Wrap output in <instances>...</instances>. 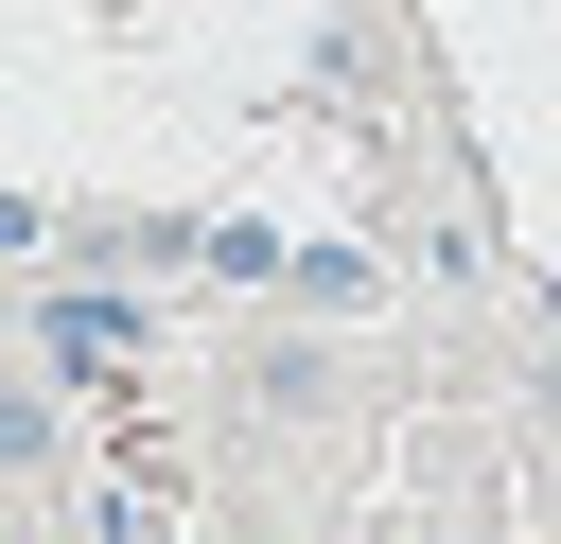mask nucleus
I'll list each match as a JSON object with an SVG mask.
<instances>
[{"instance_id": "nucleus-2", "label": "nucleus", "mask_w": 561, "mask_h": 544, "mask_svg": "<svg viewBox=\"0 0 561 544\" xmlns=\"http://www.w3.org/2000/svg\"><path fill=\"white\" fill-rule=\"evenodd\" d=\"M280 281H298V298H316V316H368V298H386V263H368V246H298V263H280Z\"/></svg>"}, {"instance_id": "nucleus-1", "label": "nucleus", "mask_w": 561, "mask_h": 544, "mask_svg": "<svg viewBox=\"0 0 561 544\" xmlns=\"http://www.w3.org/2000/svg\"><path fill=\"white\" fill-rule=\"evenodd\" d=\"M123 351H140L123 298H35V369H123Z\"/></svg>"}]
</instances>
